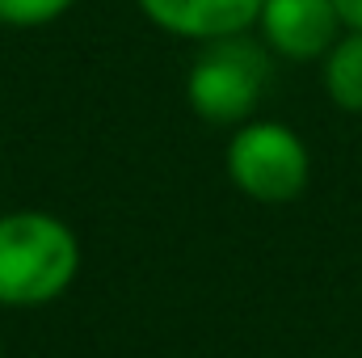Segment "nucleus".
Returning <instances> with one entry per match:
<instances>
[{"instance_id": "nucleus-1", "label": "nucleus", "mask_w": 362, "mask_h": 358, "mask_svg": "<svg viewBox=\"0 0 362 358\" xmlns=\"http://www.w3.org/2000/svg\"><path fill=\"white\" fill-rule=\"evenodd\" d=\"M81 274V241L51 211H0V308L55 304Z\"/></svg>"}, {"instance_id": "nucleus-2", "label": "nucleus", "mask_w": 362, "mask_h": 358, "mask_svg": "<svg viewBox=\"0 0 362 358\" xmlns=\"http://www.w3.org/2000/svg\"><path fill=\"white\" fill-rule=\"evenodd\" d=\"M270 72L274 55L253 30L198 42V55L185 72V105L211 127H240L257 118Z\"/></svg>"}, {"instance_id": "nucleus-3", "label": "nucleus", "mask_w": 362, "mask_h": 358, "mask_svg": "<svg viewBox=\"0 0 362 358\" xmlns=\"http://www.w3.org/2000/svg\"><path fill=\"white\" fill-rule=\"evenodd\" d=\"M223 169L245 198L262 207H286L312 181V152L295 127L278 118H249L232 127V139L223 148Z\"/></svg>"}, {"instance_id": "nucleus-4", "label": "nucleus", "mask_w": 362, "mask_h": 358, "mask_svg": "<svg viewBox=\"0 0 362 358\" xmlns=\"http://www.w3.org/2000/svg\"><path fill=\"white\" fill-rule=\"evenodd\" d=\"M341 17L333 0H262L253 34L266 42V51L291 64L325 59V51L341 38Z\"/></svg>"}, {"instance_id": "nucleus-5", "label": "nucleus", "mask_w": 362, "mask_h": 358, "mask_svg": "<svg viewBox=\"0 0 362 358\" xmlns=\"http://www.w3.org/2000/svg\"><path fill=\"white\" fill-rule=\"evenodd\" d=\"M135 4L156 30L173 38H189V42L245 34L253 30L257 8H262V0H135Z\"/></svg>"}, {"instance_id": "nucleus-6", "label": "nucleus", "mask_w": 362, "mask_h": 358, "mask_svg": "<svg viewBox=\"0 0 362 358\" xmlns=\"http://www.w3.org/2000/svg\"><path fill=\"white\" fill-rule=\"evenodd\" d=\"M320 85L341 114H362V30H341V38L325 51Z\"/></svg>"}, {"instance_id": "nucleus-7", "label": "nucleus", "mask_w": 362, "mask_h": 358, "mask_svg": "<svg viewBox=\"0 0 362 358\" xmlns=\"http://www.w3.org/2000/svg\"><path fill=\"white\" fill-rule=\"evenodd\" d=\"M76 0H0V25L8 30H42L72 13Z\"/></svg>"}, {"instance_id": "nucleus-8", "label": "nucleus", "mask_w": 362, "mask_h": 358, "mask_svg": "<svg viewBox=\"0 0 362 358\" xmlns=\"http://www.w3.org/2000/svg\"><path fill=\"white\" fill-rule=\"evenodd\" d=\"M333 8L346 30H362V0H333Z\"/></svg>"}]
</instances>
